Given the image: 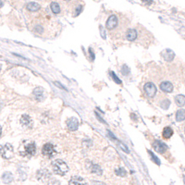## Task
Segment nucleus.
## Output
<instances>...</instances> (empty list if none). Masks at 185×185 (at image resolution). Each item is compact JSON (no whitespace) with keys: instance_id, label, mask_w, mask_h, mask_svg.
Instances as JSON below:
<instances>
[{"instance_id":"nucleus-1","label":"nucleus","mask_w":185,"mask_h":185,"mask_svg":"<svg viewBox=\"0 0 185 185\" xmlns=\"http://www.w3.org/2000/svg\"><path fill=\"white\" fill-rule=\"evenodd\" d=\"M36 151V146L35 142H30V141H25L21 145L20 148V154L22 156H35Z\"/></svg>"},{"instance_id":"nucleus-2","label":"nucleus","mask_w":185,"mask_h":185,"mask_svg":"<svg viewBox=\"0 0 185 185\" xmlns=\"http://www.w3.org/2000/svg\"><path fill=\"white\" fill-rule=\"evenodd\" d=\"M52 169L56 174L59 175V176H64L67 172L69 171L68 165H67L63 160H61V159H57L56 161L53 162Z\"/></svg>"},{"instance_id":"nucleus-3","label":"nucleus","mask_w":185,"mask_h":185,"mask_svg":"<svg viewBox=\"0 0 185 185\" xmlns=\"http://www.w3.org/2000/svg\"><path fill=\"white\" fill-rule=\"evenodd\" d=\"M0 156L5 159H10L14 156V149L10 144L0 146Z\"/></svg>"},{"instance_id":"nucleus-4","label":"nucleus","mask_w":185,"mask_h":185,"mask_svg":"<svg viewBox=\"0 0 185 185\" xmlns=\"http://www.w3.org/2000/svg\"><path fill=\"white\" fill-rule=\"evenodd\" d=\"M42 154H43L45 156L48 157V158H52L53 156H55L57 153L56 151L55 146L52 144H46L43 148H42Z\"/></svg>"},{"instance_id":"nucleus-5","label":"nucleus","mask_w":185,"mask_h":185,"mask_svg":"<svg viewBox=\"0 0 185 185\" xmlns=\"http://www.w3.org/2000/svg\"><path fill=\"white\" fill-rule=\"evenodd\" d=\"M145 92L149 97H154L156 94V87L153 82H147L145 84Z\"/></svg>"},{"instance_id":"nucleus-6","label":"nucleus","mask_w":185,"mask_h":185,"mask_svg":"<svg viewBox=\"0 0 185 185\" xmlns=\"http://www.w3.org/2000/svg\"><path fill=\"white\" fill-rule=\"evenodd\" d=\"M153 146H154V149L156 150V152L159 153V154H165L167 150V146L162 142L161 141H158V140H156L155 142L153 144Z\"/></svg>"},{"instance_id":"nucleus-7","label":"nucleus","mask_w":185,"mask_h":185,"mask_svg":"<svg viewBox=\"0 0 185 185\" xmlns=\"http://www.w3.org/2000/svg\"><path fill=\"white\" fill-rule=\"evenodd\" d=\"M36 177L43 182H46L50 179V172L47 170H40L36 174Z\"/></svg>"},{"instance_id":"nucleus-8","label":"nucleus","mask_w":185,"mask_h":185,"mask_svg":"<svg viewBox=\"0 0 185 185\" xmlns=\"http://www.w3.org/2000/svg\"><path fill=\"white\" fill-rule=\"evenodd\" d=\"M117 26V18L116 15H111L106 21V28L108 30H113Z\"/></svg>"},{"instance_id":"nucleus-9","label":"nucleus","mask_w":185,"mask_h":185,"mask_svg":"<svg viewBox=\"0 0 185 185\" xmlns=\"http://www.w3.org/2000/svg\"><path fill=\"white\" fill-rule=\"evenodd\" d=\"M78 126H79V121L76 117H70L67 120V127L70 131H76L78 129Z\"/></svg>"},{"instance_id":"nucleus-10","label":"nucleus","mask_w":185,"mask_h":185,"mask_svg":"<svg viewBox=\"0 0 185 185\" xmlns=\"http://www.w3.org/2000/svg\"><path fill=\"white\" fill-rule=\"evenodd\" d=\"M21 123L25 128H32V120L31 119V117L28 116V115H22L21 116Z\"/></svg>"},{"instance_id":"nucleus-11","label":"nucleus","mask_w":185,"mask_h":185,"mask_svg":"<svg viewBox=\"0 0 185 185\" xmlns=\"http://www.w3.org/2000/svg\"><path fill=\"white\" fill-rule=\"evenodd\" d=\"M69 185H86L85 181L79 176H74L69 182Z\"/></svg>"},{"instance_id":"nucleus-12","label":"nucleus","mask_w":185,"mask_h":185,"mask_svg":"<svg viewBox=\"0 0 185 185\" xmlns=\"http://www.w3.org/2000/svg\"><path fill=\"white\" fill-rule=\"evenodd\" d=\"M88 163H89L88 169L90 170V171L92 173H95V174H97V175H101V174H102V169H101L99 165L93 164L92 162H88Z\"/></svg>"},{"instance_id":"nucleus-13","label":"nucleus","mask_w":185,"mask_h":185,"mask_svg":"<svg viewBox=\"0 0 185 185\" xmlns=\"http://www.w3.org/2000/svg\"><path fill=\"white\" fill-rule=\"evenodd\" d=\"M1 179H2V181H3L5 184H10V182H12V181H13L14 177H13V174H12L11 172H10V171H7V172L3 173Z\"/></svg>"},{"instance_id":"nucleus-14","label":"nucleus","mask_w":185,"mask_h":185,"mask_svg":"<svg viewBox=\"0 0 185 185\" xmlns=\"http://www.w3.org/2000/svg\"><path fill=\"white\" fill-rule=\"evenodd\" d=\"M160 89L165 93H171L173 91V85L170 81H163L160 84Z\"/></svg>"},{"instance_id":"nucleus-15","label":"nucleus","mask_w":185,"mask_h":185,"mask_svg":"<svg viewBox=\"0 0 185 185\" xmlns=\"http://www.w3.org/2000/svg\"><path fill=\"white\" fill-rule=\"evenodd\" d=\"M162 56H163L165 60H167V61H171L173 58H174V56L175 55H174L172 50H170V49H166V50H164V51H163Z\"/></svg>"},{"instance_id":"nucleus-16","label":"nucleus","mask_w":185,"mask_h":185,"mask_svg":"<svg viewBox=\"0 0 185 185\" xmlns=\"http://www.w3.org/2000/svg\"><path fill=\"white\" fill-rule=\"evenodd\" d=\"M137 38V32L134 29H129L126 32V39L128 41H134Z\"/></svg>"},{"instance_id":"nucleus-17","label":"nucleus","mask_w":185,"mask_h":185,"mask_svg":"<svg viewBox=\"0 0 185 185\" xmlns=\"http://www.w3.org/2000/svg\"><path fill=\"white\" fill-rule=\"evenodd\" d=\"M33 95H35L37 100L42 101L44 99V89L42 87H36L33 90Z\"/></svg>"},{"instance_id":"nucleus-18","label":"nucleus","mask_w":185,"mask_h":185,"mask_svg":"<svg viewBox=\"0 0 185 185\" xmlns=\"http://www.w3.org/2000/svg\"><path fill=\"white\" fill-rule=\"evenodd\" d=\"M26 7L28 10H30L32 12H35L40 10V5L35 2H30L26 5Z\"/></svg>"},{"instance_id":"nucleus-19","label":"nucleus","mask_w":185,"mask_h":185,"mask_svg":"<svg viewBox=\"0 0 185 185\" xmlns=\"http://www.w3.org/2000/svg\"><path fill=\"white\" fill-rule=\"evenodd\" d=\"M173 134V130L170 128V127H166L164 130H163V132H162V136L164 139H170Z\"/></svg>"},{"instance_id":"nucleus-20","label":"nucleus","mask_w":185,"mask_h":185,"mask_svg":"<svg viewBox=\"0 0 185 185\" xmlns=\"http://www.w3.org/2000/svg\"><path fill=\"white\" fill-rule=\"evenodd\" d=\"M50 8H51V10L54 14L60 13V6L57 2H52L51 4H50Z\"/></svg>"},{"instance_id":"nucleus-21","label":"nucleus","mask_w":185,"mask_h":185,"mask_svg":"<svg viewBox=\"0 0 185 185\" xmlns=\"http://www.w3.org/2000/svg\"><path fill=\"white\" fill-rule=\"evenodd\" d=\"M175 102L179 106H183L185 103V97L182 95H179L175 96Z\"/></svg>"},{"instance_id":"nucleus-22","label":"nucleus","mask_w":185,"mask_h":185,"mask_svg":"<svg viewBox=\"0 0 185 185\" xmlns=\"http://www.w3.org/2000/svg\"><path fill=\"white\" fill-rule=\"evenodd\" d=\"M185 117V111L183 109H180L178 112L176 113V120L177 121H182Z\"/></svg>"},{"instance_id":"nucleus-23","label":"nucleus","mask_w":185,"mask_h":185,"mask_svg":"<svg viewBox=\"0 0 185 185\" xmlns=\"http://www.w3.org/2000/svg\"><path fill=\"white\" fill-rule=\"evenodd\" d=\"M115 173L117 176H120V177H125L126 174H127V171H126L125 169H123V167H119V169H117L115 170Z\"/></svg>"},{"instance_id":"nucleus-24","label":"nucleus","mask_w":185,"mask_h":185,"mask_svg":"<svg viewBox=\"0 0 185 185\" xmlns=\"http://www.w3.org/2000/svg\"><path fill=\"white\" fill-rule=\"evenodd\" d=\"M170 101L167 100V99H165V100H163L162 102H161L160 106L163 109H167V108H169V106H170Z\"/></svg>"},{"instance_id":"nucleus-25","label":"nucleus","mask_w":185,"mask_h":185,"mask_svg":"<svg viewBox=\"0 0 185 185\" xmlns=\"http://www.w3.org/2000/svg\"><path fill=\"white\" fill-rule=\"evenodd\" d=\"M148 154L150 155V156H151V158H152V160L155 162V163H156L157 165H160V161H159V159L152 153V152H151V151H148Z\"/></svg>"},{"instance_id":"nucleus-26","label":"nucleus","mask_w":185,"mask_h":185,"mask_svg":"<svg viewBox=\"0 0 185 185\" xmlns=\"http://www.w3.org/2000/svg\"><path fill=\"white\" fill-rule=\"evenodd\" d=\"M110 75H111V77L113 78V80L117 82V83H119V84H121V81L119 79V78H117V76H116V74L112 71V72H110Z\"/></svg>"},{"instance_id":"nucleus-27","label":"nucleus","mask_w":185,"mask_h":185,"mask_svg":"<svg viewBox=\"0 0 185 185\" xmlns=\"http://www.w3.org/2000/svg\"><path fill=\"white\" fill-rule=\"evenodd\" d=\"M75 12L73 13V16H78L81 11H82V7L81 6H79V7H77L76 8H75Z\"/></svg>"},{"instance_id":"nucleus-28","label":"nucleus","mask_w":185,"mask_h":185,"mask_svg":"<svg viewBox=\"0 0 185 185\" xmlns=\"http://www.w3.org/2000/svg\"><path fill=\"white\" fill-rule=\"evenodd\" d=\"M121 72H122V74H123V75H126V74H128V73L130 72V69H129L128 67L126 66V65H124V66L122 67Z\"/></svg>"},{"instance_id":"nucleus-29","label":"nucleus","mask_w":185,"mask_h":185,"mask_svg":"<svg viewBox=\"0 0 185 185\" xmlns=\"http://www.w3.org/2000/svg\"><path fill=\"white\" fill-rule=\"evenodd\" d=\"M88 51H89V53H90V55H91V60L93 61L95 59V55H94V52H93V49L92 48H89L88 49Z\"/></svg>"},{"instance_id":"nucleus-30","label":"nucleus","mask_w":185,"mask_h":185,"mask_svg":"<svg viewBox=\"0 0 185 185\" xmlns=\"http://www.w3.org/2000/svg\"><path fill=\"white\" fill-rule=\"evenodd\" d=\"M92 184H93V185H106L105 183L101 182V181H93Z\"/></svg>"},{"instance_id":"nucleus-31","label":"nucleus","mask_w":185,"mask_h":185,"mask_svg":"<svg viewBox=\"0 0 185 185\" xmlns=\"http://www.w3.org/2000/svg\"><path fill=\"white\" fill-rule=\"evenodd\" d=\"M3 5H4V3H3L2 1H0V7H3Z\"/></svg>"},{"instance_id":"nucleus-32","label":"nucleus","mask_w":185,"mask_h":185,"mask_svg":"<svg viewBox=\"0 0 185 185\" xmlns=\"http://www.w3.org/2000/svg\"><path fill=\"white\" fill-rule=\"evenodd\" d=\"M1 132H2V128H1V126H0V136H1Z\"/></svg>"},{"instance_id":"nucleus-33","label":"nucleus","mask_w":185,"mask_h":185,"mask_svg":"<svg viewBox=\"0 0 185 185\" xmlns=\"http://www.w3.org/2000/svg\"><path fill=\"white\" fill-rule=\"evenodd\" d=\"M0 70H1V65H0Z\"/></svg>"}]
</instances>
